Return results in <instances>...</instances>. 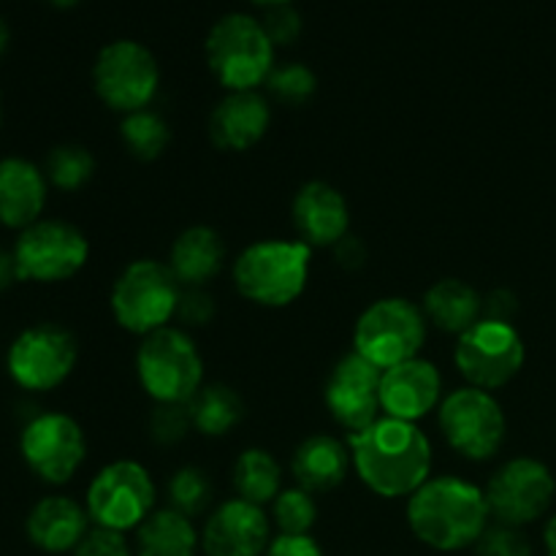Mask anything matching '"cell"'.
<instances>
[{"mask_svg":"<svg viewBox=\"0 0 556 556\" xmlns=\"http://www.w3.org/2000/svg\"><path fill=\"white\" fill-rule=\"evenodd\" d=\"M271 106L258 90L228 92L210 114V139L223 152H248L269 134Z\"/></svg>","mask_w":556,"mask_h":556,"instance_id":"cell-20","label":"cell"},{"mask_svg":"<svg viewBox=\"0 0 556 556\" xmlns=\"http://www.w3.org/2000/svg\"><path fill=\"white\" fill-rule=\"evenodd\" d=\"M438 427L445 443L470 462H489L497 456L508 434V421L497 396L472 386H462L443 396L438 407Z\"/></svg>","mask_w":556,"mask_h":556,"instance_id":"cell-9","label":"cell"},{"mask_svg":"<svg viewBox=\"0 0 556 556\" xmlns=\"http://www.w3.org/2000/svg\"><path fill=\"white\" fill-rule=\"evenodd\" d=\"M9 38H11V33H9V25H5V22L0 20V58H3L5 47H9Z\"/></svg>","mask_w":556,"mask_h":556,"instance_id":"cell-44","label":"cell"},{"mask_svg":"<svg viewBox=\"0 0 556 556\" xmlns=\"http://www.w3.org/2000/svg\"><path fill=\"white\" fill-rule=\"evenodd\" d=\"M49 3H54L58 9H71V5H76L79 0H49Z\"/></svg>","mask_w":556,"mask_h":556,"instance_id":"cell-46","label":"cell"},{"mask_svg":"<svg viewBox=\"0 0 556 556\" xmlns=\"http://www.w3.org/2000/svg\"><path fill=\"white\" fill-rule=\"evenodd\" d=\"M79 345L68 329L41 324L25 329L9 348V372L27 391H52L74 372Z\"/></svg>","mask_w":556,"mask_h":556,"instance_id":"cell-15","label":"cell"},{"mask_svg":"<svg viewBox=\"0 0 556 556\" xmlns=\"http://www.w3.org/2000/svg\"><path fill=\"white\" fill-rule=\"evenodd\" d=\"M119 139H123L125 150L136 157V161H157L166 152L168 141H172V128L166 119L152 109H139V112L125 114L119 123Z\"/></svg>","mask_w":556,"mask_h":556,"instance_id":"cell-29","label":"cell"},{"mask_svg":"<svg viewBox=\"0 0 556 556\" xmlns=\"http://www.w3.org/2000/svg\"><path fill=\"white\" fill-rule=\"evenodd\" d=\"M264 556H326V552L313 535H277Z\"/></svg>","mask_w":556,"mask_h":556,"instance_id":"cell-39","label":"cell"},{"mask_svg":"<svg viewBox=\"0 0 556 556\" xmlns=\"http://www.w3.org/2000/svg\"><path fill=\"white\" fill-rule=\"evenodd\" d=\"M427 329V315L410 299H378L358 315L353 329V351L386 372L421 353Z\"/></svg>","mask_w":556,"mask_h":556,"instance_id":"cell-7","label":"cell"},{"mask_svg":"<svg viewBox=\"0 0 556 556\" xmlns=\"http://www.w3.org/2000/svg\"><path fill=\"white\" fill-rule=\"evenodd\" d=\"M47 174L30 161H0V223L9 228H30L47 206Z\"/></svg>","mask_w":556,"mask_h":556,"instance_id":"cell-22","label":"cell"},{"mask_svg":"<svg viewBox=\"0 0 556 556\" xmlns=\"http://www.w3.org/2000/svg\"><path fill=\"white\" fill-rule=\"evenodd\" d=\"M313 248L302 239H261L233 261V286L248 302L280 309L304 293Z\"/></svg>","mask_w":556,"mask_h":556,"instance_id":"cell-3","label":"cell"},{"mask_svg":"<svg viewBox=\"0 0 556 556\" xmlns=\"http://www.w3.org/2000/svg\"><path fill=\"white\" fill-rule=\"evenodd\" d=\"M0 119H3V106H0Z\"/></svg>","mask_w":556,"mask_h":556,"instance_id":"cell-47","label":"cell"},{"mask_svg":"<svg viewBox=\"0 0 556 556\" xmlns=\"http://www.w3.org/2000/svg\"><path fill=\"white\" fill-rule=\"evenodd\" d=\"M331 250H334L337 264L348 271H356L367 264V248H364V242L356 237V233H348V237H342Z\"/></svg>","mask_w":556,"mask_h":556,"instance_id":"cell-41","label":"cell"},{"mask_svg":"<svg viewBox=\"0 0 556 556\" xmlns=\"http://www.w3.org/2000/svg\"><path fill=\"white\" fill-rule=\"evenodd\" d=\"M212 494H215V486H212L210 472L195 465L179 467L166 483L168 508L188 516V519H195V516L210 510Z\"/></svg>","mask_w":556,"mask_h":556,"instance_id":"cell-30","label":"cell"},{"mask_svg":"<svg viewBox=\"0 0 556 556\" xmlns=\"http://www.w3.org/2000/svg\"><path fill=\"white\" fill-rule=\"evenodd\" d=\"M90 516H87L85 505L76 500L63 497V494H52L43 497L41 503L33 505L30 516H27V541L43 554H74L76 546L90 532Z\"/></svg>","mask_w":556,"mask_h":556,"instance_id":"cell-21","label":"cell"},{"mask_svg":"<svg viewBox=\"0 0 556 556\" xmlns=\"http://www.w3.org/2000/svg\"><path fill=\"white\" fill-rule=\"evenodd\" d=\"M261 25H264L266 36L271 38L275 47H288V43H293L299 36H302V14H299L291 3L266 9Z\"/></svg>","mask_w":556,"mask_h":556,"instance_id":"cell-36","label":"cell"},{"mask_svg":"<svg viewBox=\"0 0 556 556\" xmlns=\"http://www.w3.org/2000/svg\"><path fill=\"white\" fill-rule=\"evenodd\" d=\"M525 358V340L514 324L481 318L472 329L456 337L454 364L472 389L494 394L521 372Z\"/></svg>","mask_w":556,"mask_h":556,"instance_id":"cell-10","label":"cell"},{"mask_svg":"<svg viewBox=\"0 0 556 556\" xmlns=\"http://www.w3.org/2000/svg\"><path fill=\"white\" fill-rule=\"evenodd\" d=\"M74 556H136L134 546L128 543V538L123 532L101 530V527H92L87 532L85 541L76 546Z\"/></svg>","mask_w":556,"mask_h":556,"instance_id":"cell-38","label":"cell"},{"mask_svg":"<svg viewBox=\"0 0 556 556\" xmlns=\"http://www.w3.org/2000/svg\"><path fill=\"white\" fill-rule=\"evenodd\" d=\"M226 264V244L210 226H190L168 250V269L182 288H206Z\"/></svg>","mask_w":556,"mask_h":556,"instance_id":"cell-24","label":"cell"},{"mask_svg":"<svg viewBox=\"0 0 556 556\" xmlns=\"http://www.w3.org/2000/svg\"><path fill=\"white\" fill-rule=\"evenodd\" d=\"M489 521L492 510L483 489L459 476L429 478L407 497V527L432 552L456 554L476 548Z\"/></svg>","mask_w":556,"mask_h":556,"instance_id":"cell-2","label":"cell"},{"mask_svg":"<svg viewBox=\"0 0 556 556\" xmlns=\"http://www.w3.org/2000/svg\"><path fill=\"white\" fill-rule=\"evenodd\" d=\"M179 293L182 286L168 264L139 258L119 271L109 304L119 329L147 337L157 329H166L168 320L177 318Z\"/></svg>","mask_w":556,"mask_h":556,"instance_id":"cell-6","label":"cell"},{"mask_svg":"<svg viewBox=\"0 0 556 556\" xmlns=\"http://www.w3.org/2000/svg\"><path fill=\"white\" fill-rule=\"evenodd\" d=\"M11 253L20 280L63 282L85 269L90 242L71 223L38 220L20 233Z\"/></svg>","mask_w":556,"mask_h":556,"instance_id":"cell-12","label":"cell"},{"mask_svg":"<svg viewBox=\"0 0 556 556\" xmlns=\"http://www.w3.org/2000/svg\"><path fill=\"white\" fill-rule=\"evenodd\" d=\"M253 3H258V5H266V9H271V5H282V3H291V0H253Z\"/></svg>","mask_w":556,"mask_h":556,"instance_id":"cell-45","label":"cell"},{"mask_svg":"<svg viewBox=\"0 0 556 556\" xmlns=\"http://www.w3.org/2000/svg\"><path fill=\"white\" fill-rule=\"evenodd\" d=\"M380 380H383V369L358 356L356 351L334 364L329 380H326L324 402L331 418L348 434L362 432L380 418V410H383L380 407Z\"/></svg>","mask_w":556,"mask_h":556,"instance_id":"cell-16","label":"cell"},{"mask_svg":"<svg viewBox=\"0 0 556 556\" xmlns=\"http://www.w3.org/2000/svg\"><path fill=\"white\" fill-rule=\"evenodd\" d=\"M424 315L445 334H465L483 318V296L465 280L443 277L424 293Z\"/></svg>","mask_w":556,"mask_h":556,"instance_id":"cell-25","label":"cell"},{"mask_svg":"<svg viewBox=\"0 0 556 556\" xmlns=\"http://www.w3.org/2000/svg\"><path fill=\"white\" fill-rule=\"evenodd\" d=\"M443 402V375L429 358H410L386 369L380 380V407L386 416L418 424Z\"/></svg>","mask_w":556,"mask_h":556,"instance_id":"cell-18","label":"cell"},{"mask_svg":"<svg viewBox=\"0 0 556 556\" xmlns=\"http://www.w3.org/2000/svg\"><path fill=\"white\" fill-rule=\"evenodd\" d=\"M206 65L228 92L266 85L275 68V43L261 20L250 14H226L210 27L204 41Z\"/></svg>","mask_w":556,"mask_h":556,"instance_id":"cell-4","label":"cell"},{"mask_svg":"<svg viewBox=\"0 0 556 556\" xmlns=\"http://www.w3.org/2000/svg\"><path fill=\"white\" fill-rule=\"evenodd\" d=\"M271 543V519L261 505L226 500L217 505L201 530L204 556H264Z\"/></svg>","mask_w":556,"mask_h":556,"instance_id":"cell-17","label":"cell"},{"mask_svg":"<svg viewBox=\"0 0 556 556\" xmlns=\"http://www.w3.org/2000/svg\"><path fill=\"white\" fill-rule=\"evenodd\" d=\"M190 429H193V421H190L188 405H155L147 418V434L152 443L163 448L182 443Z\"/></svg>","mask_w":556,"mask_h":556,"instance_id":"cell-34","label":"cell"},{"mask_svg":"<svg viewBox=\"0 0 556 556\" xmlns=\"http://www.w3.org/2000/svg\"><path fill=\"white\" fill-rule=\"evenodd\" d=\"M193 429L204 438H223L244 418V402L231 386L206 383L188 402Z\"/></svg>","mask_w":556,"mask_h":556,"instance_id":"cell-27","label":"cell"},{"mask_svg":"<svg viewBox=\"0 0 556 556\" xmlns=\"http://www.w3.org/2000/svg\"><path fill=\"white\" fill-rule=\"evenodd\" d=\"M516 313H519V299H516L508 288H497V291H492L483 299V318L514 324Z\"/></svg>","mask_w":556,"mask_h":556,"instance_id":"cell-40","label":"cell"},{"mask_svg":"<svg viewBox=\"0 0 556 556\" xmlns=\"http://www.w3.org/2000/svg\"><path fill=\"white\" fill-rule=\"evenodd\" d=\"M489 510L497 525L527 527L548 514L556 494V481L543 462L519 456L497 467L483 486Z\"/></svg>","mask_w":556,"mask_h":556,"instance_id":"cell-13","label":"cell"},{"mask_svg":"<svg viewBox=\"0 0 556 556\" xmlns=\"http://www.w3.org/2000/svg\"><path fill=\"white\" fill-rule=\"evenodd\" d=\"M348 448L356 476L378 497H410L432 476V443L418 424L380 416L348 434Z\"/></svg>","mask_w":556,"mask_h":556,"instance_id":"cell-1","label":"cell"},{"mask_svg":"<svg viewBox=\"0 0 556 556\" xmlns=\"http://www.w3.org/2000/svg\"><path fill=\"white\" fill-rule=\"evenodd\" d=\"M136 556H199L201 532L193 519L172 508H157L134 532Z\"/></svg>","mask_w":556,"mask_h":556,"instance_id":"cell-26","label":"cell"},{"mask_svg":"<svg viewBox=\"0 0 556 556\" xmlns=\"http://www.w3.org/2000/svg\"><path fill=\"white\" fill-rule=\"evenodd\" d=\"M20 451L43 483L63 486L85 465L87 440L79 424L65 413H38L22 429Z\"/></svg>","mask_w":556,"mask_h":556,"instance_id":"cell-14","label":"cell"},{"mask_svg":"<svg viewBox=\"0 0 556 556\" xmlns=\"http://www.w3.org/2000/svg\"><path fill=\"white\" fill-rule=\"evenodd\" d=\"M271 98L286 106H304L309 98L318 90V79H315L313 68L304 63H282L275 65L266 79Z\"/></svg>","mask_w":556,"mask_h":556,"instance_id":"cell-33","label":"cell"},{"mask_svg":"<svg viewBox=\"0 0 556 556\" xmlns=\"http://www.w3.org/2000/svg\"><path fill=\"white\" fill-rule=\"evenodd\" d=\"M476 556H535V548L519 527L489 525L476 543Z\"/></svg>","mask_w":556,"mask_h":556,"instance_id":"cell-35","label":"cell"},{"mask_svg":"<svg viewBox=\"0 0 556 556\" xmlns=\"http://www.w3.org/2000/svg\"><path fill=\"white\" fill-rule=\"evenodd\" d=\"M233 489L239 500L253 505H271L282 492V467L266 448H248L233 465Z\"/></svg>","mask_w":556,"mask_h":556,"instance_id":"cell-28","label":"cell"},{"mask_svg":"<svg viewBox=\"0 0 556 556\" xmlns=\"http://www.w3.org/2000/svg\"><path fill=\"white\" fill-rule=\"evenodd\" d=\"M318 521V503L302 486L282 489L271 503V525L280 535H309Z\"/></svg>","mask_w":556,"mask_h":556,"instance_id":"cell-32","label":"cell"},{"mask_svg":"<svg viewBox=\"0 0 556 556\" xmlns=\"http://www.w3.org/2000/svg\"><path fill=\"white\" fill-rule=\"evenodd\" d=\"M543 556H556V514L543 525Z\"/></svg>","mask_w":556,"mask_h":556,"instance_id":"cell-43","label":"cell"},{"mask_svg":"<svg viewBox=\"0 0 556 556\" xmlns=\"http://www.w3.org/2000/svg\"><path fill=\"white\" fill-rule=\"evenodd\" d=\"M47 182H52L58 190H74L85 188L96 174V157L87 147L81 144H60L49 152L47 157Z\"/></svg>","mask_w":556,"mask_h":556,"instance_id":"cell-31","label":"cell"},{"mask_svg":"<svg viewBox=\"0 0 556 556\" xmlns=\"http://www.w3.org/2000/svg\"><path fill=\"white\" fill-rule=\"evenodd\" d=\"M217 313V304L212 299V293L206 288H182L177 304V318L182 320V326L190 329H201V326L210 324Z\"/></svg>","mask_w":556,"mask_h":556,"instance_id":"cell-37","label":"cell"},{"mask_svg":"<svg viewBox=\"0 0 556 556\" xmlns=\"http://www.w3.org/2000/svg\"><path fill=\"white\" fill-rule=\"evenodd\" d=\"M291 220L299 239L309 248H334L351 233V210L345 195L324 179H313L296 190Z\"/></svg>","mask_w":556,"mask_h":556,"instance_id":"cell-19","label":"cell"},{"mask_svg":"<svg viewBox=\"0 0 556 556\" xmlns=\"http://www.w3.org/2000/svg\"><path fill=\"white\" fill-rule=\"evenodd\" d=\"M92 87L109 109L125 114L150 109L161 87L157 60L144 43L119 38L98 52L92 65Z\"/></svg>","mask_w":556,"mask_h":556,"instance_id":"cell-11","label":"cell"},{"mask_svg":"<svg viewBox=\"0 0 556 556\" xmlns=\"http://www.w3.org/2000/svg\"><path fill=\"white\" fill-rule=\"evenodd\" d=\"M136 375L155 405H188L204 386V358L185 329H157L141 337Z\"/></svg>","mask_w":556,"mask_h":556,"instance_id":"cell-5","label":"cell"},{"mask_svg":"<svg viewBox=\"0 0 556 556\" xmlns=\"http://www.w3.org/2000/svg\"><path fill=\"white\" fill-rule=\"evenodd\" d=\"M351 467V448L331 434H309L307 440L296 445L291 459L296 486H302L309 494L334 492L345 481Z\"/></svg>","mask_w":556,"mask_h":556,"instance_id":"cell-23","label":"cell"},{"mask_svg":"<svg viewBox=\"0 0 556 556\" xmlns=\"http://www.w3.org/2000/svg\"><path fill=\"white\" fill-rule=\"evenodd\" d=\"M157 489L150 470L134 459H117L98 470L87 486L85 508L96 527L112 532H136L155 510Z\"/></svg>","mask_w":556,"mask_h":556,"instance_id":"cell-8","label":"cell"},{"mask_svg":"<svg viewBox=\"0 0 556 556\" xmlns=\"http://www.w3.org/2000/svg\"><path fill=\"white\" fill-rule=\"evenodd\" d=\"M16 280H20V275H16L14 253H5V250H0V291H5L9 286H14Z\"/></svg>","mask_w":556,"mask_h":556,"instance_id":"cell-42","label":"cell"}]
</instances>
